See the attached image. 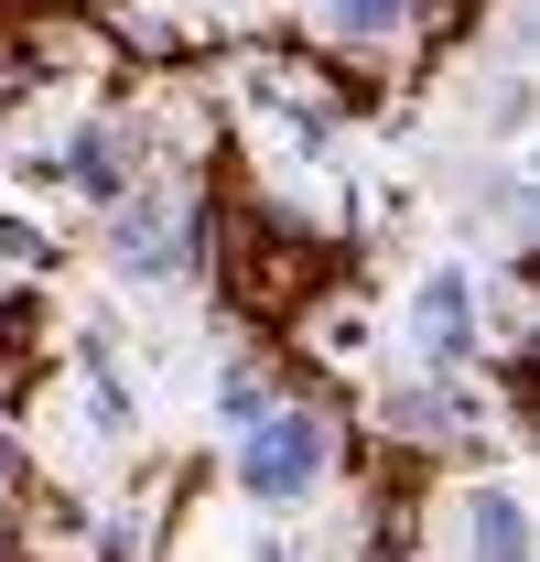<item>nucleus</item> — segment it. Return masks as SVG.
<instances>
[{
	"label": "nucleus",
	"mask_w": 540,
	"mask_h": 562,
	"mask_svg": "<svg viewBox=\"0 0 540 562\" xmlns=\"http://www.w3.org/2000/svg\"><path fill=\"white\" fill-rule=\"evenodd\" d=\"M260 476H270V487H303V476H314V432H303V422L260 432Z\"/></svg>",
	"instance_id": "1"
}]
</instances>
